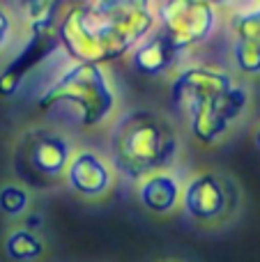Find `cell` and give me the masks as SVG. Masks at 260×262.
<instances>
[{
    "instance_id": "obj_1",
    "label": "cell",
    "mask_w": 260,
    "mask_h": 262,
    "mask_svg": "<svg viewBox=\"0 0 260 262\" xmlns=\"http://www.w3.org/2000/svg\"><path fill=\"white\" fill-rule=\"evenodd\" d=\"M155 26V9L145 0H92L72 5L55 37L74 62L101 67L132 53Z\"/></svg>"
},
{
    "instance_id": "obj_2",
    "label": "cell",
    "mask_w": 260,
    "mask_h": 262,
    "mask_svg": "<svg viewBox=\"0 0 260 262\" xmlns=\"http://www.w3.org/2000/svg\"><path fill=\"white\" fill-rule=\"evenodd\" d=\"M170 101L184 108L189 129L201 143H216L242 115L249 95L216 67H187L170 83Z\"/></svg>"
},
{
    "instance_id": "obj_3",
    "label": "cell",
    "mask_w": 260,
    "mask_h": 262,
    "mask_svg": "<svg viewBox=\"0 0 260 262\" xmlns=\"http://www.w3.org/2000/svg\"><path fill=\"white\" fill-rule=\"evenodd\" d=\"M180 140L173 124L152 111H129L111 134L113 163L132 180L164 172L175 161Z\"/></svg>"
},
{
    "instance_id": "obj_4",
    "label": "cell",
    "mask_w": 260,
    "mask_h": 262,
    "mask_svg": "<svg viewBox=\"0 0 260 262\" xmlns=\"http://www.w3.org/2000/svg\"><path fill=\"white\" fill-rule=\"evenodd\" d=\"M37 106L41 111H51L55 106H72L78 115V122L85 127H97L113 113L115 92L104 67L74 62L41 92Z\"/></svg>"
},
{
    "instance_id": "obj_5",
    "label": "cell",
    "mask_w": 260,
    "mask_h": 262,
    "mask_svg": "<svg viewBox=\"0 0 260 262\" xmlns=\"http://www.w3.org/2000/svg\"><path fill=\"white\" fill-rule=\"evenodd\" d=\"M72 161V145L53 129H28L14 145L12 163L21 184L32 189H51L64 180Z\"/></svg>"
},
{
    "instance_id": "obj_6",
    "label": "cell",
    "mask_w": 260,
    "mask_h": 262,
    "mask_svg": "<svg viewBox=\"0 0 260 262\" xmlns=\"http://www.w3.org/2000/svg\"><path fill=\"white\" fill-rule=\"evenodd\" d=\"M157 16L180 53L205 41L216 23L214 7L205 0H168L157 5Z\"/></svg>"
},
{
    "instance_id": "obj_7",
    "label": "cell",
    "mask_w": 260,
    "mask_h": 262,
    "mask_svg": "<svg viewBox=\"0 0 260 262\" xmlns=\"http://www.w3.org/2000/svg\"><path fill=\"white\" fill-rule=\"evenodd\" d=\"M233 203V186L228 180L214 172H201L191 177L184 186L182 205L189 216L198 221H216L230 209Z\"/></svg>"
},
{
    "instance_id": "obj_8",
    "label": "cell",
    "mask_w": 260,
    "mask_h": 262,
    "mask_svg": "<svg viewBox=\"0 0 260 262\" xmlns=\"http://www.w3.org/2000/svg\"><path fill=\"white\" fill-rule=\"evenodd\" d=\"M64 182L78 195L97 198V195H104L111 189L113 175H111V168L106 166L99 154H95L92 149H81L69 161Z\"/></svg>"
},
{
    "instance_id": "obj_9",
    "label": "cell",
    "mask_w": 260,
    "mask_h": 262,
    "mask_svg": "<svg viewBox=\"0 0 260 262\" xmlns=\"http://www.w3.org/2000/svg\"><path fill=\"white\" fill-rule=\"evenodd\" d=\"M58 46V37H55V28H46V30H30V41L26 44V49L5 67V72L0 74V95L9 97L16 92V88L21 85L23 76L30 72L32 67L41 62L49 53H53V49Z\"/></svg>"
},
{
    "instance_id": "obj_10",
    "label": "cell",
    "mask_w": 260,
    "mask_h": 262,
    "mask_svg": "<svg viewBox=\"0 0 260 262\" xmlns=\"http://www.w3.org/2000/svg\"><path fill=\"white\" fill-rule=\"evenodd\" d=\"M235 62L244 74L260 72V3L249 5L233 18Z\"/></svg>"
},
{
    "instance_id": "obj_11",
    "label": "cell",
    "mask_w": 260,
    "mask_h": 262,
    "mask_svg": "<svg viewBox=\"0 0 260 262\" xmlns=\"http://www.w3.org/2000/svg\"><path fill=\"white\" fill-rule=\"evenodd\" d=\"M132 53H134V67L141 74H145V76H161V74L168 72L175 64L180 51L175 49L173 41L159 28V30H152Z\"/></svg>"
},
{
    "instance_id": "obj_12",
    "label": "cell",
    "mask_w": 260,
    "mask_h": 262,
    "mask_svg": "<svg viewBox=\"0 0 260 262\" xmlns=\"http://www.w3.org/2000/svg\"><path fill=\"white\" fill-rule=\"evenodd\" d=\"M138 198H141L143 207H147L150 212L168 214L180 203V184L175 177L166 175V172H157V175L141 182Z\"/></svg>"
},
{
    "instance_id": "obj_13",
    "label": "cell",
    "mask_w": 260,
    "mask_h": 262,
    "mask_svg": "<svg viewBox=\"0 0 260 262\" xmlns=\"http://www.w3.org/2000/svg\"><path fill=\"white\" fill-rule=\"evenodd\" d=\"M5 253L14 262H35L44 255V242L28 228H16L5 237Z\"/></svg>"
},
{
    "instance_id": "obj_14",
    "label": "cell",
    "mask_w": 260,
    "mask_h": 262,
    "mask_svg": "<svg viewBox=\"0 0 260 262\" xmlns=\"http://www.w3.org/2000/svg\"><path fill=\"white\" fill-rule=\"evenodd\" d=\"M30 205V193L23 184H3L0 186V212L7 216H21Z\"/></svg>"
},
{
    "instance_id": "obj_15",
    "label": "cell",
    "mask_w": 260,
    "mask_h": 262,
    "mask_svg": "<svg viewBox=\"0 0 260 262\" xmlns=\"http://www.w3.org/2000/svg\"><path fill=\"white\" fill-rule=\"evenodd\" d=\"M23 14L30 30H46L55 28V12L60 9L58 3H28L23 5Z\"/></svg>"
},
{
    "instance_id": "obj_16",
    "label": "cell",
    "mask_w": 260,
    "mask_h": 262,
    "mask_svg": "<svg viewBox=\"0 0 260 262\" xmlns=\"http://www.w3.org/2000/svg\"><path fill=\"white\" fill-rule=\"evenodd\" d=\"M12 37H14V16L7 7L0 5V51L12 41Z\"/></svg>"
},
{
    "instance_id": "obj_17",
    "label": "cell",
    "mask_w": 260,
    "mask_h": 262,
    "mask_svg": "<svg viewBox=\"0 0 260 262\" xmlns=\"http://www.w3.org/2000/svg\"><path fill=\"white\" fill-rule=\"evenodd\" d=\"M253 140H256V147L260 149V127H258V131H256V136H253Z\"/></svg>"
}]
</instances>
